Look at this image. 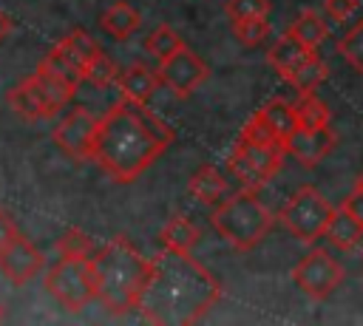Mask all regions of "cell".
<instances>
[{
    "instance_id": "cell-37",
    "label": "cell",
    "mask_w": 363,
    "mask_h": 326,
    "mask_svg": "<svg viewBox=\"0 0 363 326\" xmlns=\"http://www.w3.org/2000/svg\"><path fill=\"white\" fill-rule=\"evenodd\" d=\"M354 190H363V170L354 176Z\"/></svg>"
},
{
    "instance_id": "cell-33",
    "label": "cell",
    "mask_w": 363,
    "mask_h": 326,
    "mask_svg": "<svg viewBox=\"0 0 363 326\" xmlns=\"http://www.w3.org/2000/svg\"><path fill=\"white\" fill-rule=\"evenodd\" d=\"M323 11L332 23H346L357 11V0H323Z\"/></svg>"
},
{
    "instance_id": "cell-23",
    "label": "cell",
    "mask_w": 363,
    "mask_h": 326,
    "mask_svg": "<svg viewBox=\"0 0 363 326\" xmlns=\"http://www.w3.org/2000/svg\"><path fill=\"white\" fill-rule=\"evenodd\" d=\"M303 48H309V51H318V45L323 43V37H326V23L318 17V11H301L295 20H292V26L286 28Z\"/></svg>"
},
{
    "instance_id": "cell-5",
    "label": "cell",
    "mask_w": 363,
    "mask_h": 326,
    "mask_svg": "<svg viewBox=\"0 0 363 326\" xmlns=\"http://www.w3.org/2000/svg\"><path fill=\"white\" fill-rule=\"evenodd\" d=\"M74 94H77L74 85L57 79L51 71L37 65V71L31 77L20 79L6 94V102L17 116H23L28 122H37V119H54L74 99Z\"/></svg>"
},
{
    "instance_id": "cell-30",
    "label": "cell",
    "mask_w": 363,
    "mask_h": 326,
    "mask_svg": "<svg viewBox=\"0 0 363 326\" xmlns=\"http://www.w3.org/2000/svg\"><path fill=\"white\" fill-rule=\"evenodd\" d=\"M116 77H119V71H116V65H113V60L102 51L88 68H85V82H91V85H96V88H105V85H113L116 82Z\"/></svg>"
},
{
    "instance_id": "cell-14",
    "label": "cell",
    "mask_w": 363,
    "mask_h": 326,
    "mask_svg": "<svg viewBox=\"0 0 363 326\" xmlns=\"http://www.w3.org/2000/svg\"><path fill=\"white\" fill-rule=\"evenodd\" d=\"M159 71H150L147 65L142 62H133L128 65L125 71H119L116 77V85H119V94L125 99H133V102H147L153 96V91L159 88Z\"/></svg>"
},
{
    "instance_id": "cell-27",
    "label": "cell",
    "mask_w": 363,
    "mask_h": 326,
    "mask_svg": "<svg viewBox=\"0 0 363 326\" xmlns=\"http://www.w3.org/2000/svg\"><path fill=\"white\" fill-rule=\"evenodd\" d=\"M238 139H241V142H250V145H278V142H281L278 133L272 130V125L267 122V116L261 113V108L244 122Z\"/></svg>"
},
{
    "instance_id": "cell-3",
    "label": "cell",
    "mask_w": 363,
    "mask_h": 326,
    "mask_svg": "<svg viewBox=\"0 0 363 326\" xmlns=\"http://www.w3.org/2000/svg\"><path fill=\"white\" fill-rule=\"evenodd\" d=\"M96 300L111 315H125L139 309L142 292L150 278V258H145L128 238L116 235L91 252Z\"/></svg>"
},
{
    "instance_id": "cell-31",
    "label": "cell",
    "mask_w": 363,
    "mask_h": 326,
    "mask_svg": "<svg viewBox=\"0 0 363 326\" xmlns=\"http://www.w3.org/2000/svg\"><path fill=\"white\" fill-rule=\"evenodd\" d=\"M227 20L238 23V20H250V17H267L269 11V0H227L224 3Z\"/></svg>"
},
{
    "instance_id": "cell-32",
    "label": "cell",
    "mask_w": 363,
    "mask_h": 326,
    "mask_svg": "<svg viewBox=\"0 0 363 326\" xmlns=\"http://www.w3.org/2000/svg\"><path fill=\"white\" fill-rule=\"evenodd\" d=\"M57 249H60V255H91L94 252V241L82 230L71 227L57 238Z\"/></svg>"
},
{
    "instance_id": "cell-22",
    "label": "cell",
    "mask_w": 363,
    "mask_h": 326,
    "mask_svg": "<svg viewBox=\"0 0 363 326\" xmlns=\"http://www.w3.org/2000/svg\"><path fill=\"white\" fill-rule=\"evenodd\" d=\"M261 113L267 116V122L272 125V130L278 133L281 142H286V139L301 128V125H298V113H295V108H292L289 102H284L281 96L267 99V102L261 105Z\"/></svg>"
},
{
    "instance_id": "cell-17",
    "label": "cell",
    "mask_w": 363,
    "mask_h": 326,
    "mask_svg": "<svg viewBox=\"0 0 363 326\" xmlns=\"http://www.w3.org/2000/svg\"><path fill=\"white\" fill-rule=\"evenodd\" d=\"M323 238H326L335 249L346 252V249H352V247L360 244V238H363V224L340 207V210L332 213V218H329V224H326V230H323Z\"/></svg>"
},
{
    "instance_id": "cell-34",
    "label": "cell",
    "mask_w": 363,
    "mask_h": 326,
    "mask_svg": "<svg viewBox=\"0 0 363 326\" xmlns=\"http://www.w3.org/2000/svg\"><path fill=\"white\" fill-rule=\"evenodd\" d=\"M20 235V230H17V224H14V218L0 207V249L9 244V241H14Z\"/></svg>"
},
{
    "instance_id": "cell-11",
    "label": "cell",
    "mask_w": 363,
    "mask_h": 326,
    "mask_svg": "<svg viewBox=\"0 0 363 326\" xmlns=\"http://www.w3.org/2000/svg\"><path fill=\"white\" fill-rule=\"evenodd\" d=\"M94 130H96V116H94L88 108L77 105V108H71V111L54 125L51 139L57 142V147H60L65 156H71V159H77V162H85V159H91V139H94Z\"/></svg>"
},
{
    "instance_id": "cell-12",
    "label": "cell",
    "mask_w": 363,
    "mask_h": 326,
    "mask_svg": "<svg viewBox=\"0 0 363 326\" xmlns=\"http://www.w3.org/2000/svg\"><path fill=\"white\" fill-rule=\"evenodd\" d=\"M45 266L43 252L23 235H17L14 241H9L0 249V272L6 275V281H11L14 286L28 283L40 269Z\"/></svg>"
},
{
    "instance_id": "cell-15",
    "label": "cell",
    "mask_w": 363,
    "mask_h": 326,
    "mask_svg": "<svg viewBox=\"0 0 363 326\" xmlns=\"http://www.w3.org/2000/svg\"><path fill=\"white\" fill-rule=\"evenodd\" d=\"M187 190H190V196H193L199 204H207V207H216L218 201H224V198L230 196L227 181L221 179V173H218L213 164H201V167L190 176Z\"/></svg>"
},
{
    "instance_id": "cell-13",
    "label": "cell",
    "mask_w": 363,
    "mask_h": 326,
    "mask_svg": "<svg viewBox=\"0 0 363 326\" xmlns=\"http://www.w3.org/2000/svg\"><path fill=\"white\" fill-rule=\"evenodd\" d=\"M335 142H337V136L332 133L329 125H326V128H318V130L298 128V130L284 142V147H286V153H289L292 159H298L301 164L315 167V164H320V162L335 150Z\"/></svg>"
},
{
    "instance_id": "cell-38",
    "label": "cell",
    "mask_w": 363,
    "mask_h": 326,
    "mask_svg": "<svg viewBox=\"0 0 363 326\" xmlns=\"http://www.w3.org/2000/svg\"><path fill=\"white\" fill-rule=\"evenodd\" d=\"M0 320H3V306H0Z\"/></svg>"
},
{
    "instance_id": "cell-20",
    "label": "cell",
    "mask_w": 363,
    "mask_h": 326,
    "mask_svg": "<svg viewBox=\"0 0 363 326\" xmlns=\"http://www.w3.org/2000/svg\"><path fill=\"white\" fill-rule=\"evenodd\" d=\"M326 77H329V65L318 57V51H312V54L286 77V82H289L298 94H312V91H318V85L326 82Z\"/></svg>"
},
{
    "instance_id": "cell-9",
    "label": "cell",
    "mask_w": 363,
    "mask_h": 326,
    "mask_svg": "<svg viewBox=\"0 0 363 326\" xmlns=\"http://www.w3.org/2000/svg\"><path fill=\"white\" fill-rule=\"evenodd\" d=\"M292 281H295L309 298L323 300V298H329V295L340 286V281H343V266H340L326 249H312V252H306V255L295 264Z\"/></svg>"
},
{
    "instance_id": "cell-28",
    "label": "cell",
    "mask_w": 363,
    "mask_h": 326,
    "mask_svg": "<svg viewBox=\"0 0 363 326\" xmlns=\"http://www.w3.org/2000/svg\"><path fill=\"white\" fill-rule=\"evenodd\" d=\"M337 51H340V57H343L354 71H363V20H357V23L337 40Z\"/></svg>"
},
{
    "instance_id": "cell-1",
    "label": "cell",
    "mask_w": 363,
    "mask_h": 326,
    "mask_svg": "<svg viewBox=\"0 0 363 326\" xmlns=\"http://www.w3.org/2000/svg\"><path fill=\"white\" fill-rule=\"evenodd\" d=\"M176 133L145 102L119 99L99 119L91 139V162L119 184L136 181L170 145Z\"/></svg>"
},
{
    "instance_id": "cell-2",
    "label": "cell",
    "mask_w": 363,
    "mask_h": 326,
    "mask_svg": "<svg viewBox=\"0 0 363 326\" xmlns=\"http://www.w3.org/2000/svg\"><path fill=\"white\" fill-rule=\"evenodd\" d=\"M221 298L218 278L190 252L162 249L150 258V278L139 300V312L150 323L184 326L201 320Z\"/></svg>"
},
{
    "instance_id": "cell-18",
    "label": "cell",
    "mask_w": 363,
    "mask_h": 326,
    "mask_svg": "<svg viewBox=\"0 0 363 326\" xmlns=\"http://www.w3.org/2000/svg\"><path fill=\"white\" fill-rule=\"evenodd\" d=\"M309 54H312V51H309V48H303V45H301L289 31H286V34H284L272 48H269L267 60H269V65H272V68L286 79V77H289V74H292V71H295V68H298Z\"/></svg>"
},
{
    "instance_id": "cell-6",
    "label": "cell",
    "mask_w": 363,
    "mask_h": 326,
    "mask_svg": "<svg viewBox=\"0 0 363 326\" xmlns=\"http://www.w3.org/2000/svg\"><path fill=\"white\" fill-rule=\"evenodd\" d=\"M45 289L68 312L85 309L91 300H96L91 255H60V261H54L45 272Z\"/></svg>"
},
{
    "instance_id": "cell-19",
    "label": "cell",
    "mask_w": 363,
    "mask_h": 326,
    "mask_svg": "<svg viewBox=\"0 0 363 326\" xmlns=\"http://www.w3.org/2000/svg\"><path fill=\"white\" fill-rule=\"evenodd\" d=\"M159 238H162V247H167V249L190 252V249L199 244L201 235H199V227H196L187 215H173V218L162 227Z\"/></svg>"
},
{
    "instance_id": "cell-36",
    "label": "cell",
    "mask_w": 363,
    "mask_h": 326,
    "mask_svg": "<svg viewBox=\"0 0 363 326\" xmlns=\"http://www.w3.org/2000/svg\"><path fill=\"white\" fill-rule=\"evenodd\" d=\"M9 28H11V20H9V17H6L3 11H0V40H3L6 34H9Z\"/></svg>"
},
{
    "instance_id": "cell-4",
    "label": "cell",
    "mask_w": 363,
    "mask_h": 326,
    "mask_svg": "<svg viewBox=\"0 0 363 326\" xmlns=\"http://www.w3.org/2000/svg\"><path fill=\"white\" fill-rule=\"evenodd\" d=\"M272 221H275V215L255 196V190H247V187L241 193H230L224 201H218L210 215L213 230L235 249L258 247L267 238V232L272 230Z\"/></svg>"
},
{
    "instance_id": "cell-25",
    "label": "cell",
    "mask_w": 363,
    "mask_h": 326,
    "mask_svg": "<svg viewBox=\"0 0 363 326\" xmlns=\"http://www.w3.org/2000/svg\"><path fill=\"white\" fill-rule=\"evenodd\" d=\"M295 113H298V125L301 128H309V130H318V128H326L329 119H332V111L329 105L312 94H301L298 105H295Z\"/></svg>"
},
{
    "instance_id": "cell-21",
    "label": "cell",
    "mask_w": 363,
    "mask_h": 326,
    "mask_svg": "<svg viewBox=\"0 0 363 326\" xmlns=\"http://www.w3.org/2000/svg\"><path fill=\"white\" fill-rule=\"evenodd\" d=\"M40 65H43L45 71H51L57 79H62V82H68V85H74V88H79V82H85V74H82L79 62H77L60 43L40 60Z\"/></svg>"
},
{
    "instance_id": "cell-24",
    "label": "cell",
    "mask_w": 363,
    "mask_h": 326,
    "mask_svg": "<svg viewBox=\"0 0 363 326\" xmlns=\"http://www.w3.org/2000/svg\"><path fill=\"white\" fill-rule=\"evenodd\" d=\"M60 45L79 62V68H82V74H85V68L102 54V48H99V43L85 31V28H74V31H68L62 40H60Z\"/></svg>"
},
{
    "instance_id": "cell-10",
    "label": "cell",
    "mask_w": 363,
    "mask_h": 326,
    "mask_svg": "<svg viewBox=\"0 0 363 326\" xmlns=\"http://www.w3.org/2000/svg\"><path fill=\"white\" fill-rule=\"evenodd\" d=\"M210 77V68L204 65V60L190 51L187 45H182L179 51H173L170 57H164L159 62V79L176 94V96H190L199 85H204Z\"/></svg>"
},
{
    "instance_id": "cell-26",
    "label": "cell",
    "mask_w": 363,
    "mask_h": 326,
    "mask_svg": "<svg viewBox=\"0 0 363 326\" xmlns=\"http://www.w3.org/2000/svg\"><path fill=\"white\" fill-rule=\"evenodd\" d=\"M184 45V40L167 26V23H162V26H156L147 37H145V51L153 57V60H164V57H170L173 51H179Z\"/></svg>"
},
{
    "instance_id": "cell-35",
    "label": "cell",
    "mask_w": 363,
    "mask_h": 326,
    "mask_svg": "<svg viewBox=\"0 0 363 326\" xmlns=\"http://www.w3.org/2000/svg\"><path fill=\"white\" fill-rule=\"evenodd\" d=\"M349 215H354L360 224H363V190H352L346 198H343V204H340Z\"/></svg>"
},
{
    "instance_id": "cell-16",
    "label": "cell",
    "mask_w": 363,
    "mask_h": 326,
    "mask_svg": "<svg viewBox=\"0 0 363 326\" xmlns=\"http://www.w3.org/2000/svg\"><path fill=\"white\" fill-rule=\"evenodd\" d=\"M142 23V14L136 11V6L119 0V3H111L102 14H99V28L105 34H111L113 40H128Z\"/></svg>"
},
{
    "instance_id": "cell-7",
    "label": "cell",
    "mask_w": 363,
    "mask_h": 326,
    "mask_svg": "<svg viewBox=\"0 0 363 326\" xmlns=\"http://www.w3.org/2000/svg\"><path fill=\"white\" fill-rule=\"evenodd\" d=\"M332 213H335V207L318 193V187L303 184L284 201V207L278 210V221L286 227L289 235L312 244V241L323 238V230H326Z\"/></svg>"
},
{
    "instance_id": "cell-29",
    "label": "cell",
    "mask_w": 363,
    "mask_h": 326,
    "mask_svg": "<svg viewBox=\"0 0 363 326\" xmlns=\"http://www.w3.org/2000/svg\"><path fill=\"white\" fill-rule=\"evenodd\" d=\"M233 26V34L241 45L247 48H255L261 45L267 37H269V23L267 17H250V20H238V23H230Z\"/></svg>"
},
{
    "instance_id": "cell-8",
    "label": "cell",
    "mask_w": 363,
    "mask_h": 326,
    "mask_svg": "<svg viewBox=\"0 0 363 326\" xmlns=\"http://www.w3.org/2000/svg\"><path fill=\"white\" fill-rule=\"evenodd\" d=\"M286 147L284 142L278 145H250V142H235L230 156H227V167L233 170V176L247 187V190H258L264 187L269 179L278 176L281 164H284Z\"/></svg>"
}]
</instances>
